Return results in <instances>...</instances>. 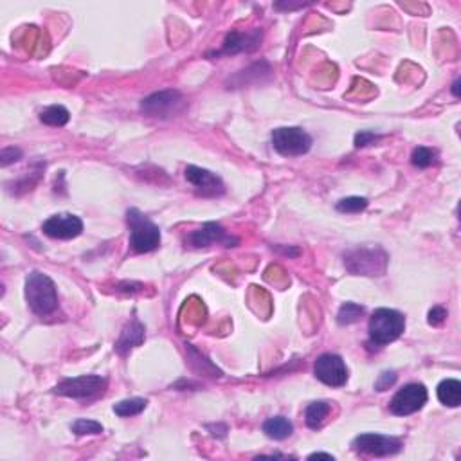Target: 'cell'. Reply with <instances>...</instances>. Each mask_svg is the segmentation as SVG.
I'll list each match as a JSON object with an SVG mask.
<instances>
[{"label": "cell", "mask_w": 461, "mask_h": 461, "mask_svg": "<svg viewBox=\"0 0 461 461\" xmlns=\"http://www.w3.org/2000/svg\"><path fill=\"white\" fill-rule=\"evenodd\" d=\"M271 74L272 68L271 65H269V62L262 60V62H256V64H253L251 67L240 71V73L236 74V76H233V78H229L227 88H243L249 87V85H258V83L267 82V79L271 78Z\"/></svg>", "instance_id": "9a60e30c"}, {"label": "cell", "mask_w": 461, "mask_h": 461, "mask_svg": "<svg viewBox=\"0 0 461 461\" xmlns=\"http://www.w3.org/2000/svg\"><path fill=\"white\" fill-rule=\"evenodd\" d=\"M452 94H454V96H460V79H456V82H454V85H452Z\"/></svg>", "instance_id": "d6a6232c"}, {"label": "cell", "mask_w": 461, "mask_h": 461, "mask_svg": "<svg viewBox=\"0 0 461 461\" xmlns=\"http://www.w3.org/2000/svg\"><path fill=\"white\" fill-rule=\"evenodd\" d=\"M438 400L447 408H458L461 403V382L456 379H445L438 386Z\"/></svg>", "instance_id": "ac0fdd59"}, {"label": "cell", "mask_w": 461, "mask_h": 461, "mask_svg": "<svg viewBox=\"0 0 461 461\" xmlns=\"http://www.w3.org/2000/svg\"><path fill=\"white\" fill-rule=\"evenodd\" d=\"M314 373L321 382L330 388H340L348 380V368H346L345 359L337 353H323L317 357Z\"/></svg>", "instance_id": "8fae6325"}, {"label": "cell", "mask_w": 461, "mask_h": 461, "mask_svg": "<svg viewBox=\"0 0 461 461\" xmlns=\"http://www.w3.org/2000/svg\"><path fill=\"white\" fill-rule=\"evenodd\" d=\"M447 319V310L443 306H434L429 310V325L431 326H442Z\"/></svg>", "instance_id": "f1b7e54d"}, {"label": "cell", "mask_w": 461, "mask_h": 461, "mask_svg": "<svg viewBox=\"0 0 461 461\" xmlns=\"http://www.w3.org/2000/svg\"><path fill=\"white\" fill-rule=\"evenodd\" d=\"M73 432L76 436H85V434H101L103 425L96 420H87V418H79L73 423Z\"/></svg>", "instance_id": "d4e9b609"}, {"label": "cell", "mask_w": 461, "mask_h": 461, "mask_svg": "<svg viewBox=\"0 0 461 461\" xmlns=\"http://www.w3.org/2000/svg\"><path fill=\"white\" fill-rule=\"evenodd\" d=\"M310 2H299V4H283V2H277V4H274V8L279 11H288V10H297V8H305V5H308Z\"/></svg>", "instance_id": "f546056e"}, {"label": "cell", "mask_w": 461, "mask_h": 461, "mask_svg": "<svg viewBox=\"0 0 461 461\" xmlns=\"http://www.w3.org/2000/svg\"><path fill=\"white\" fill-rule=\"evenodd\" d=\"M427 389L423 384H408L402 389H398L389 408H391V413L397 416H409V414L418 413L427 403Z\"/></svg>", "instance_id": "9c48e42d"}, {"label": "cell", "mask_w": 461, "mask_h": 461, "mask_svg": "<svg viewBox=\"0 0 461 461\" xmlns=\"http://www.w3.org/2000/svg\"><path fill=\"white\" fill-rule=\"evenodd\" d=\"M362 316H364V306L357 305V303H345L337 312V323L340 326L353 325Z\"/></svg>", "instance_id": "7402d4cb"}, {"label": "cell", "mask_w": 461, "mask_h": 461, "mask_svg": "<svg viewBox=\"0 0 461 461\" xmlns=\"http://www.w3.org/2000/svg\"><path fill=\"white\" fill-rule=\"evenodd\" d=\"M403 330H406V317L393 308H379L369 319V340L379 348L397 340Z\"/></svg>", "instance_id": "3957f363"}, {"label": "cell", "mask_w": 461, "mask_h": 461, "mask_svg": "<svg viewBox=\"0 0 461 461\" xmlns=\"http://www.w3.org/2000/svg\"><path fill=\"white\" fill-rule=\"evenodd\" d=\"M42 231L47 234L49 238L58 240H73L78 238L83 233V222L79 216L71 213L53 214L42 225Z\"/></svg>", "instance_id": "7c38bea8"}, {"label": "cell", "mask_w": 461, "mask_h": 461, "mask_svg": "<svg viewBox=\"0 0 461 461\" xmlns=\"http://www.w3.org/2000/svg\"><path fill=\"white\" fill-rule=\"evenodd\" d=\"M277 251H282L283 254H286V256H299L301 254V251L299 249H286V247H276Z\"/></svg>", "instance_id": "4dcf8cb0"}, {"label": "cell", "mask_w": 461, "mask_h": 461, "mask_svg": "<svg viewBox=\"0 0 461 461\" xmlns=\"http://www.w3.org/2000/svg\"><path fill=\"white\" fill-rule=\"evenodd\" d=\"M332 411L330 402H326V400H319V402H312L305 411V422L306 425L310 429H321L323 427V423L328 418Z\"/></svg>", "instance_id": "d6986e66"}, {"label": "cell", "mask_w": 461, "mask_h": 461, "mask_svg": "<svg viewBox=\"0 0 461 461\" xmlns=\"http://www.w3.org/2000/svg\"><path fill=\"white\" fill-rule=\"evenodd\" d=\"M263 31L254 27L251 31H231L223 40V45L220 51L214 53V56H222V54H238V53H253L256 49L262 47Z\"/></svg>", "instance_id": "5bb4252c"}, {"label": "cell", "mask_w": 461, "mask_h": 461, "mask_svg": "<svg viewBox=\"0 0 461 461\" xmlns=\"http://www.w3.org/2000/svg\"><path fill=\"white\" fill-rule=\"evenodd\" d=\"M316 458H325V460H334V456H332V454H325V452H314V454H310V456H308V460H316Z\"/></svg>", "instance_id": "1f68e13d"}, {"label": "cell", "mask_w": 461, "mask_h": 461, "mask_svg": "<svg viewBox=\"0 0 461 461\" xmlns=\"http://www.w3.org/2000/svg\"><path fill=\"white\" fill-rule=\"evenodd\" d=\"M20 159H22V150L16 148V146H5L0 151V164H2V168H8V166Z\"/></svg>", "instance_id": "484cf974"}, {"label": "cell", "mask_w": 461, "mask_h": 461, "mask_svg": "<svg viewBox=\"0 0 461 461\" xmlns=\"http://www.w3.org/2000/svg\"><path fill=\"white\" fill-rule=\"evenodd\" d=\"M389 256L380 247H359L345 253V267L355 276H384Z\"/></svg>", "instance_id": "277c9868"}, {"label": "cell", "mask_w": 461, "mask_h": 461, "mask_svg": "<svg viewBox=\"0 0 461 461\" xmlns=\"http://www.w3.org/2000/svg\"><path fill=\"white\" fill-rule=\"evenodd\" d=\"M213 243H220L223 247H236L240 240L225 233V229L216 222L204 223L202 227L195 229L186 236V247L190 249H204Z\"/></svg>", "instance_id": "30bf717a"}, {"label": "cell", "mask_w": 461, "mask_h": 461, "mask_svg": "<svg viewBox=\"0 0 461 461\" xmlns=\"http://www.w3.org/2000/svg\"><path fill=\"white\" fill-rule=\"evenodd\" d=\"M108 386V380L101 375H82L65 379L54 386V393L62 397L76 398V400H90L105 393Z\"/></svg>", "instance_id": "8992f818"}, {"label": "cell", "mask_w": 461, "mask_h": 461, "mask_svg": "<svg viewBox=\"0 0 461 461\" xmlns=\"http://www.w3.org/2000/svg\"><path fill=\"white\" fill-rule=\"evenodd\" d=\"M145 339H146V330L145 326H142V323H139L137 319H132L130 323H127V325L123 326V330L121 334H119V337H117L114 350L121 355V357H125V355L130 353L134 348L141 346L142 342H145Z\"/></svg>", "instance_id": "2e32d148"}, {"label": "cell", "mask_w": 461, "mask_h": 461, "mask_svg": "<svg viewBox=\"0 0 461 461\" xmlns=\"http://www.w3.org/2000/svg\"><path fill=\"white\" fill-rule=\"evenodd\" d=\"M411 162L413 166L420 168V170H425L429 166L438 164V151L427 148V146H418L413 150V155H411Z\"/></svg>", "instance_id": "603a6c76"}, {"label": "cell", "mask_w": 461, "mask_h": 461, "mask_svg": "<svg viewBox=\"0 0 461 461\" xmlns=\"http://www.w3.org/2000/svg\"><path fill=\"white\" fill-rule=\"evenodd\" d=\"M127 223L130 227V247L134 253H151L159 247L160 229L139 209H128Z\"/></svg>", "instance_id": "7a4b0ae2"}, {"label": "cell", "mask_w": 461, "mask_h": 461, "mask_svg": "<svg viewBox=\"0 0 461 461\" xmlns=\"http://www.w3.org/2000/svg\"><path fill=\"white\" fill-rule=\"evenodd\" d=\"M369 200L364 197H348V199H342L337 202L335 209L339 213H360L368 208Z\"/></svg>", "instance_id": "cb8c5ba5"}, {"label": "cell", "mask_w": 461, "mask_h": 461, "mask_svg": "<svg viewBox=\"0 0 461 461\" xmlns=\"http://www.w3.org/2000/svg\"><path fill=\"white\" fill-rule=\"evenodd\" d=\"M184 177L195 188V193L200 197H220L225 191V186L216 173L199 166H188L184 170Z\"/></svg>", "instance_id": "4fadbf2b"}, {"label": "cell", "mask_w": 461, "mask_h": 461, "mask_svg": "<svg viewBox=\"0 0 461 461\" xmlns=\"http://www.w3.org/2000/svg\"><path fill=\"white\" fill-rule=\"evenodd\" d=\"M263 432H265L271 440L282 442V440H286V438L292 436L294 425H292V422L288 418L274 416L269 418L267 422L263 423Z\"/></svg>", "instance_id": "e0dca14e"}, {"label": "cell", "mask_w": 461, "mask_h": 461, "mask_svg": "<svg viewBox=\"0 0 461 461\" xmlns=\"http://www.w3.org/2000/svg\"><path fill=\"white\" fill-rule=\"evenodd\" d=\"M148 406V400L146 398H127V400H121V402L114 403V413L121 418L136 416V414H141L142 411Z\"/></svg>", "instance_id": "44dd1931"}, {"label": "cell", "mask_w": 461, "mask_h": 461, "mask_svg": "<svg viewBox=\"0 0 461 461\" xmlns=\"http://www.w3.org/2000/svg\"><path fill=\"white\" fill-rule=\"evenodd\" d=\"M382 137L379 134H375L371 130H360L355 134V146L357 148H364V146L375 145V142H379Z\"/></svg>", "instance_id": "4316f807"}, {"label": "cell", "mask_w": 461, "mask_h": 461, "mask_svg": "<svg viewBox=\"0 0 461 461\" xmlns=\"http://www.w3.org/2000/svg\"><path fill=\"white\" fill-rule=\"evenodd\" d=\"M25 299L31 310L40 317H47L58 310L56 285L47 274L33 271L25 277Z\"/></svg>", "instance_id": "6da1fadb"}, {"label": "cell", "mask_w": 461, "mask_h": 461, "mask_svg": "<svg viewBox=\"0 0 461 461\" xmlns=\"http://www.w3.org/2000/svg\"><path fill=\"white\" fill-rule=\"evenodd\" d=\"M353 449L360 454L375 458L393 456L402 451V442L395 436L377 434V432H364L353 440Z\"/></svg>", "instance_id": "ba28073f"}, {"label": "cell", "mask_w": 461, "mask_h": 461, "mask_svg": "<svg viewBox=\"0 0 461 461\" xmlns=\"http://www.w3.org/2000/svg\"><path fill=\"white\" fill-rule=\"evenodd\" d=\"M71 119V114L62 105H51L40 112V121L49 127H65Z\"/></svg>", "instance_id": "ffe728a7"}, {"label": "cell", "mask_w": 461, "mask_h": 461, "mask_svg": "<svg viewBox=\"0 0 461 461\" xmlns=\"http://www.w3.org/2000/svg\"><path fill=\"white\" fill-rule=\"evenodd\" d=\"M272 146L283 157H299L312 148V137L299 127H282L272 130Z\"/></svg>", "instance_id": "52a82bcc"}, {"label": "cell", "mask_w": 461, "mask_h": 461, "mask_svg": "<svg viewBox=\"0 0 461 461\" xmlns=\"http://www.w3.org/2000/svg\"><path fill=\"white\" fill-rule=\"evenodd\" d=\"M186 108H188V99L175 88L153 92L141 101L142 114L155 119H170L182 114Z\"/></svg>", "instance_id": "5b68a950"}, {"label": "cell", "mask_w": 461, "mask_h": 461, "mask_svg": "<svg viewBox=\"0 0 461 461\" xmlns=\"http://www.w3.org/2000/svg\"><path fill=\"white\" fill-rule=\"evenodd\" d=\"M395 382H397V373H395V371H384V373L379 375L377 382H375V389H377V391H386V389L391 388Z\"/></svg>", "instance_id": "83f0119b"}]
</instances>
